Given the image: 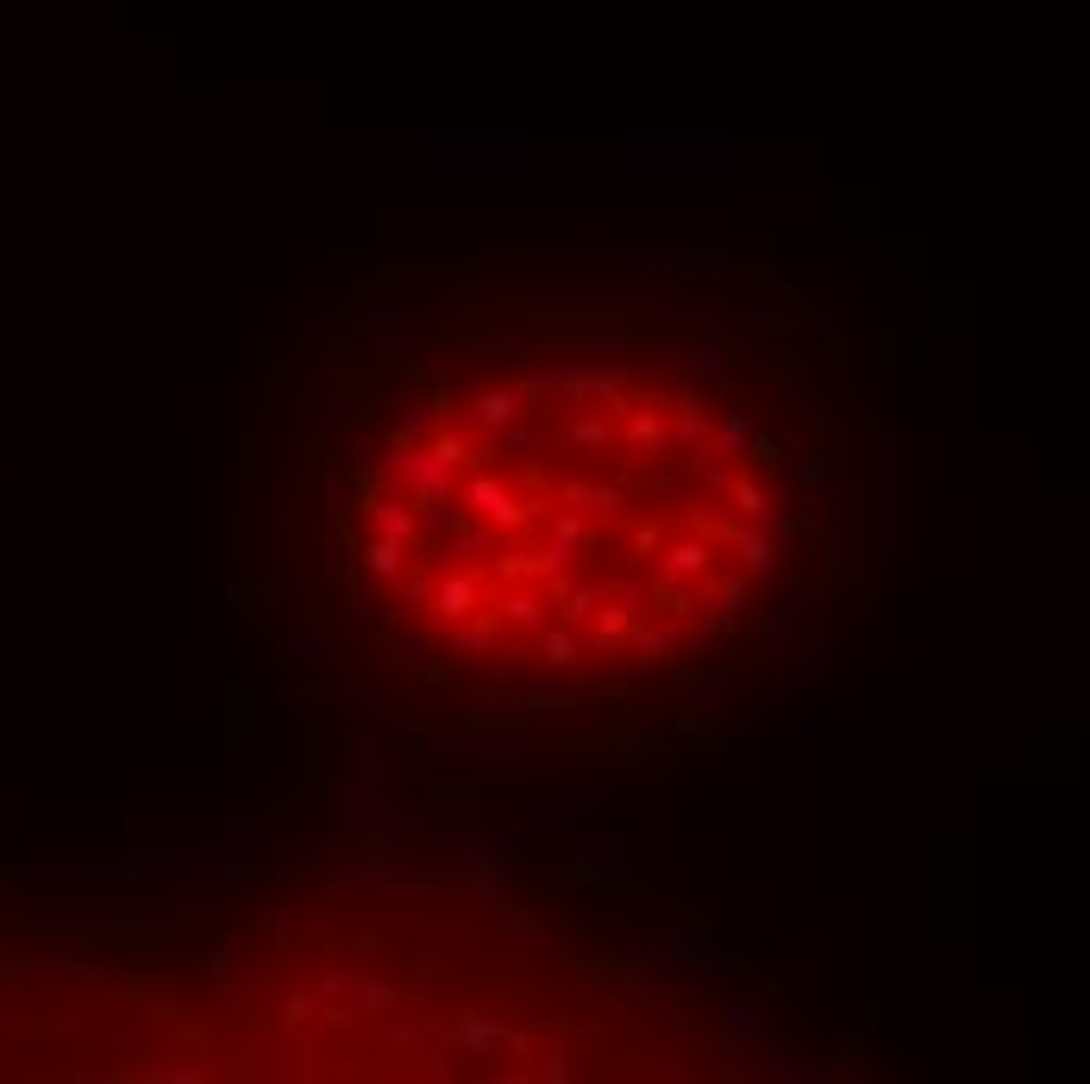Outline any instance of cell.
I'll return each mask as SVG.
<instances>
[{
  "label": "cell",
  "instance_id": "1",
  "mask_svg": "<svg viewBox=\"0 0 1090 1084\" xmlns=\"http://www.w3.org/2000/svg\"><path fill=\"white\" fill-rule=\"evenodd\" d=\"M433 163H520V138H502V132H445V138H426Z\"/></svg>",
  "mask_w": 1090,
  "mask_h": 1084
}]
</instances>
